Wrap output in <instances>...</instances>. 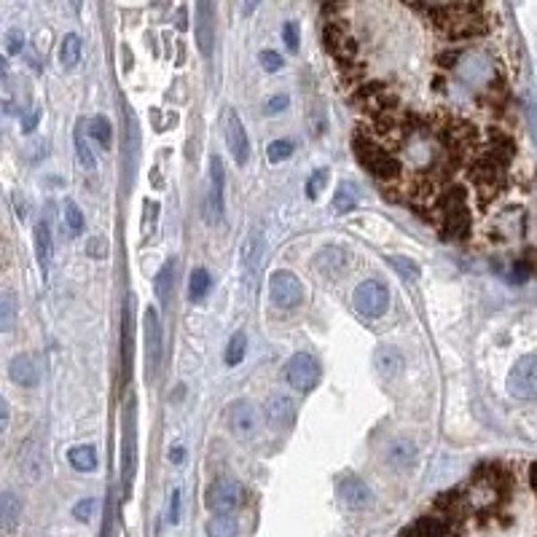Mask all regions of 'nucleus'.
Masks as SVG:
<instances>
[{"mask_svg": "<svg viewBox=\"0 0 537 537\" xmlns=\"http://www.w3.org/2000/svg\"><path fill=\"white\" fill-rule=\"evenodd\" d=\"M500 500H502V484L497 473H481L462 492L452 497V508L457 513H486L497 508Z\"/></svg>", "mask_w": 537, "mask_h": 537, "instance_id": "f257e3e1", "label": "nucleus"}, {"mask_svg": "<svg viewBox=\"0 0 537 537\" xmlns=\"http://www.w3.org/2000/svg\"><path fill=\"white\" fill-rule=\"evenodd\" d=\"M355 154H357V159L363 162V167H365L373 178H379V180H384V183L397 180V175H400V162H397L395 154L387 151L384 146H376V143H371V140L357 138Z\"/></svg>", "mask_w": 537, "mask_h": 537, "instance_id": "f03ea898", "label": "nucleus"}, {"mask_svg": "<svg viewBox=\"0 0 537 537\" xmlns=\"http://www.w3.org/2000/svg\"><path fill=\"white\" fill-rule=\"evenodd\" d=\"M441 215H444V228H446V236L452 239H462L468 236V228H470V212H468V199H465V191L462 188H452L441 202Z\"/></svg>", "mask_w": 537, "mask_h": 537, "instance_id": "7ed1b4c3", "label": "nucleus"}, {"mask_svg": "<svg viewBox=\"0 0 537 537\" xmlns=\"http://www.w3.org/2000/svg\"><path fill=\"white\" fill-rule=\"evenodd\" d=\"M352 304L357 309V315L368 317V320H379L381 315H387L389 307V293L379 280H365L355 288Z\"/></svg>", "mask_w": 537, "mask_h": 537, "instance_id": "20e7f679", "label": "nucleus"}, {"mask_svg": "<svg viewBox=\"0 0 537 537\" xmlns=\"http://www.w3.org/2000/svg\"><path fill=\"white\" fill-rule=\"evenodd\" d=\"M268 296H272V304L280 309H296L304 301V285L293 272H275L268 277Z\"/></svg>", "mask_w": 537, "mask_h": 537, "instance_id": "39448f33", "label": "nucleus"}, {"mask_svg": "<svg viewBox=\"0 0 537 537\" xmlns=\"http://www.w3.org/2000/svg\"><path fill=\"white\" fill-rule=\"evenodd\" d=\"M320 376H323V368H320L317 357H312V355H307V352L293 355V357L288 360V365H285V381H288L293 389H299V392L315 389L317 381H320Z\"/></svg>", "mask_w": 537, "mask_h": 537, "instance_id": "423d86ee", "label": "nucleus"}, {"mask_svg": "<svg viewBox=\"0 0 537 537\" xmlns=\"http://www.w3.org/2000/svg\"><path fill=\"white\" fill-rule=\"evenodd\" d=\"M508 392L518 400L537 397V357L534 355L516 360V365L508 373Z\"/></svg>", "mask_w": 537, "mask_h": 537, "instance_id": "0eeeda50", "label": "nucleus"}, {"mask_svg": "<svg viewBox=\"0 0 537 537\" xmlns=\"http://www.w3.org/2000/svg\"><path fill=\"white\" fill-rule=\"evenodd\" d=\"M242 500H244V489L234 478H218L204 494V502L212 513H234L242 505Z\"/></svg>", "mask_w": 537, "mask_h": 537, "instance_id": "6e6552de", "label": "nucleus"}, {"mask_svg": "<svg viewBox=\"0 0 537 537\" xmlns=\"http://www.w3.org/2000/svg\"><path fill=\"white\" fill-rule=\"evenodd\" d=\"M452 65H454L460 81L468 86H481V84H489L494 78V68H492L489 57H484L478 52L457 54V60H452Z\"/></svg>", "mask_w": 537, "mask_h": 537, "instance_id": "1a4fd4ad", "label": "nucleus"}, {"mask_svg": "<svg viewBox=\"0 0 537 537\" xmlns=\"http://www.w3.org/2000/svg\"><path fill=\"white\" fill-rule=\"evenodd\" d=\"M223 138H226V146H228V154L234 156V162L236 164H247V159H250V140H247V132H244L242 118L231 108L223 110Z\"/></svg>", "mask_w": 537, "mask_h": 537, "instance_id": "9d476101", "label": "nucleus"}, {"mask_svg": "<svg viewBox=\"0 0 537 537\" xmlns=\"http://www.w3.org/2000/svg\"><path fill=\"white\" fill-rule=\"evenodd\" d=\"M143 333H146V357H148V376L154 379L162 368V349H164V336H162V320L156 309H146L143 317Z\"/></svg>", "mask_w": 537, "mask_h": 537, "instance_id": "9b49d317", "label": "nucleus"}, {"mask_svg": "<svg viewBox=\"0 0 537 537\" xmlns=\"http://www.w3.org/2000/svg\"><path fill=\"white\" fill-rule=\"evenodd\" d=\"M196 22H194V36L202 57H210L215 49V4L212 0H196Z\"/></svg>", "mask_w": 537, "mask_h": 537, "instance_id": "f8f14e48", "label": "nucleus"}, {"mask_svg": "<svg viewBox=\"0 0 537 537\" xmlns=\"http://www.w3.org/2000/svg\"><path fill=\"white\" fill-rule=\"evenodd\" d=\"M228 428L236 438H250L258 430V409L250 400H236L228 409Z\"/></svg>", "mask_w": 537, "mask_h": 537, "instance_id": "ddd939ff", "label": "nucleus"}, {"mask_svg": "<svg viewBox=\"0 0 537 537\" xmlns=\"http://www.w3.org/2000/svg\"><path fill=\"white\" fill-rule=\"evenodd\" d=\"M9 379L20 387H36L41 381V360L30 352H20L9 363Z\"/></svg>", "mask_w": 537, "mask_h": 537, "instance_id": "4468645a", "label": "nucleus"}, {"mask_svg": "<svg viewBox=\"0 0 537 537\" xmlns=\"http://www.w3.org/2000/svg\"><path fill=\"white\" fill-rule=\"evenodd\" d=\"M266 422L275 430H291L296 422V406L288 395H272L266 403Z\"/></svg>", "mask_w": 537, "mask_h": 537, "instance_id": "2eb2a0df", "label": "nucleus"}, {"mask_svg": "<svg viewBox=\"0 0 537 537\" xmlns=\"http://www.w3.org/2000/svg\"><path fill=\"white\" fill-rule=\"evenodd\" d=\"M339 497H341L344 505L352 508V510H363V508H368L371 500H373L368 484H365L363 478H357V476H344V478L339 481Z\"/></svg>", "mask_w": 537, "mask_h": 537, "instance_id": "dca6fc26", "label": "nucleus"}, {"mask_svg": "<svg viewBox=\"0 0 537 537\" xmlns=\"http://www.w3.org/2000/svg\"><path fill=\"white\" fill-rule=\"evenodd\" d=\"M223 188H226V170H223V162L220 156H212L210 159V194H207V207L212 210L215 220L223 218Z\"/></svg>", "mask_w": 537, "mask_h": 537, "instance_id": "f3484780", "label": "nucleus"}, {"mask_svg": "<svg viewBox=\"0 0 537 537\" xmlns=\"http://www.w3.org/2000/svg\"><path fill=\"white\" fill-rule=\"evenodd\" d=\"M373 365L381 379H397L403 373L406 360H403V352L397 347H379L373 352Z\"/></svg>", "mask_w": 537, "mask_h": 537, "instance_id": "a211bd4d", "label": "nucleus"}, {"mask_svg": "<svg viewBox=\"0 0 537 537\" xmlns=\"http://www.w3.org/2000/svg\"><path fill=\"white\" fill-rule=\"evenodd\" d=\"M260 258H263V236L258 234V231H252L247 239H244V244H242V255H239V260H242V275H244V280H250L255 272H258V266H260Z\"/></svg>", "mask_w": 537, "mask_h": 537, "instance_id": "6ab92c4d", "label": "nucleus"}, {"mask_svg": "<svg viewBox=\"0 0 537 537\" xmlns=\"http://www.w3.org/2000/svg\"><path fill=\"white\" fill-rule=\"evenodd\" d=\"M325 46L336 60H352L355 57V44L349 33L341 25H328L325 28Z\"/></svg>", "mask_w": 537, "mask_h": 537, "instance_id": "aec40b11", "label": "nucleus"}, {"mask_svg": "<svg viewBox=\"0 0 537 537\" xmlns=\"http://www.w3.org/2000/svg\"><path fill=\"white\" fill-rule=\"evenodd\" d=\"M20 521H22V502L14 492L6 489L4 494H0V524H4V532L14 534Z\"/></svg>", "mask_w": 537, "mask_h": 537, "instance_id": "412c9836", "label": "nucleus"}, {"mask_svg": "<svg viewBox=\"0 0 537 537\" xmlns=\"http://www.w3.org/2000/svg\"><path fill=\"white\" fill-rule=\"evenodd\" d=\"M36 255H38V263L44 268V277L52 266V255H54V239H52V228H49V220H38L36 223Z\"/></svg>", "mask_w": 537, "mask_h": 537, "instance_id": "4be33fe9", "label": "nucleus"}, {"mask_svg": "<svg viewBox=\"0 0 537 537\" xmlns=\"http://www.w3.org/2000/svg\"><path fill=\"white\" fill-rule=\"evenodd\" d=\"M414 460H417V446L412 444V441H392L389 444V449H387V462L392 465V468H397V470H406V468H412L414 465Z\"/></svg>", "mask_w": 537, "mask_h": 537, "instance_id": "5701e85b", "label": "nucleus"}, {"mask_svg": "<svg viewBox=\"0 0 537 537\" xmlns=\"http://www.w3.org/2000/svg\"><path fill=\"white\" fill-rule=\"evenodd\" d=\"M20 462H22V470L28 473V478H30V481H38V476H41V470H44V454H41L36 438H30V441L22 446Z\"/></svg>", "mask_w": 537, "mask_h": 537, "instance_id": "b1692460", "label": "nucleus"}, {"mask_svg": "<svg viewBox=\"0 0 537 537\" xmlns=\"http://www.w3.org/2000/svg\"><path fill=\"white\" fill-rule=\"evenodd\" d=\"M81 54H84V41H81V36L68 33V36L62 38V44H60V65H62L65 70H73V68H78Z\"/></svg>", "mask_w": 537, "mask_h": 537, "instance_id": "393cba45", "label": "nucleus"}, {"mask_svg": "<svg viewBox=\"0 0 537 537\" xmlns=\"http://www.w3.org/2000/svg\"><path fill=\"white\" fill-rule=\"evenodd\" d=\"M14 323H17V296L14 291H4L0 293V331L12 333Z\"/></svg>", "mask_w": 537, "mask_h": 537, "instance_id": "a878e982", "label": "nucleus"}, {"mask_svg": "<svg viewBox=\"0 0 537 537\" xmlns=\"http://www.w3.org/2000/svg\"><path fill=\"white\" fill-rule=\"evenodd\" d=\"M172 283H175V263L172 260H167L164 266H162V272L156 275V299H159V304L162 307H167L170 304V293H172Z\"/></svg>", "mask_w": 537, "mask_h": 537, "instance_id": "bb28decb", "label": "nucleus"}, {"mask_svg": "<svg viewBox=\"0 0 537 537\" xmlns=\"http://www.w3.org/2000/svg\"><path fill=\"white\" fill-rule=\"evenodd\" d=\"M68 460L81 473H89V470L97 468V452H94V446H73L70 454H68Z\"/></svg>", "mask_w": 537, "mask_h": 537, "instance_id": "cd10ccee", "label": "nucleus"}, {"mask_svg": "<svg viewBox=\"0 0 537 537\" xmlns=\"http://www.w3.org/2000/svg\"><path fill=\"white\" fill-rule=\"evenodd\" d=\"M387 263L395 268V272L403 277V280H420V275H422V268H420V263L417 260H412V258H406V255H387Z\"/></svg>", "mask_w": 537, "mask_h": 537, "instance_id": "c85d7f7f", "label": "nucleus"}, {"mask_svg": "<svg viewBox=\"0 0 537 537\" xmlns=\"http://www.w3.org/2000/svg\"><path fill=\"white\" fill-rule=\"evenodd\" d=\"M409 4L438 17V14H444V12H449V9H457V6H473L476 0H409Z\"/></svg>", "mask_w": 537, "mask_h": 537, "instance_id": "c756f323", "label": "nucleus"}, {"mask_svg": "<svg viewBox=\"0 0 537 537\" xmlns=\"http://www.w3.org/2000/svg\"><path fill=\"white\" fill-rule=\"evenodd\" d=\"M355 207H357V188L352 183H341L333 196V210L344 215V212H352Z\"/></svg>", "mask_w": 537, "mask_h": 537, "instance_id": "7c9ffc66", "label": "nucleus"}, {"mask_svg": "<svg viewBox=\"0 0 537 537\" xmlns=\"http://www.w3.org/2000/svg\"><path fill=\"white\" fill-rule=\"evenodd\" d=\"M62 220H65V228L70 231V236H81L84 234V226H86V220H84V212H81V207L73 202V199H68L65 202V210H62Z\"/></svg>", "mask_w": 537, "mask_h": 537, "instance_id": "2f4dec72", "label": "nucleus"}, {"mask_svg": "<svg viewBox=\"0 0 537 537\" xmlns=\"http://www.w3.org/2000/svg\"><path fill=\"white\" fill-rule=\"evenodd\" d=\"M236 521L231 513H215V518L207 524V537H234Z\"/></svg>", "mask_w": 537, "mask_h": 537, "instance_id": "473e14b6", "label": "nucleus"}, {"mask_svg": "<svg viewBox=\"0 0 537 537\" xmlns=\"http://www.w3.org/2000/svg\"><path fill=\"white\" fill-rule=\"evenodd\" d=\"M210 285H212V280H210V272H207V268H194L191 283H188L191 301H202V299L210 293Z\"/></svg>", "mask_w": 537, "mask_h": 537, "instance_id": "72a5a7b5", "label": "nucleus"}, {"mask_svg": "<svg viewBox=\"0 0 537 537\" xmlns=\"http://www.w3.org/2000/svg\"><path fill=\"white\" fill-rule=\"evenodd\" d=\"M244 352H247V336L242 331H236L226 347V365H239L244 360Z\"/></svg>", "mask_w": 537, "mask_h": 537, "instance_id": "f704fd0d", "label": "nucleus"}, {"mask_svg": "<svg viewBox=\"0 0 537 537\" xmlns=\"http://www.w3.org/2000/svg\"><path fill=\"white\" fill-rule=\"evenodd\" d=\"M89 134L102 146V148H110V140H113V129H110V121L105 116H97L92 118L89 124Z\"/></svg>", "mask_w": 537, "mask_h": 537, "instance_id": "c9c22d12", "label": "nucleus"}, {"mask_svg": "<svg viewBox=\"0 0 537 537\" xmlns=\"http://www.w3.org/2000/svg\"><path fill=\"white\" fill-rule=\"evenodd\" d=\"M266 156H268V162H272V164H280V162H285V159L293 156V143H291V140H275V143H268Z\"/></svg>", "mask_w": 537, "mask_h": 537, "instance_id": "e433bc0d", "label": "nucleus"}, {"mask_svg": "<svg viewBox=\"0 0 537 537\" xmlns=\"http://www.w3.org/2000/svg\"><path fill=\"white\" fill-rule=\"evenodd\" d=\"M76 154H78V162H81L84 170H94V154H92V148L84 140L81 126H76Z\"/></svg>", "mask_w": 537, "mask_h": 537, "instance_id": "4c0bfd02", "label": "nucleus"}, {"mask_svg": "<svg viewBox=\"0 0 537 537\" xmlns=\"http://www.w3.org/2000/svg\"><path fill=\"white\" fill-rule=\"evenodd\" d=\"M97 510H100V500H97V497H86V500H78V502H76L73 516H76L78 521H92V518L97 516Z\"/></svg>", "mask_w": 537, "mask_h": 537, "instance_id": "58836bf2", "label": "nucleus"}, {"mask_svg": "<svg viewBox=\"0 0 537 537\" xmlns=\"http://www.w3.org/2000/svg\"><path fill=\"white\" fill-rule=\"evenodd\" d=\"M22 49H25V33L22 30H9L6 33V54L9 57H17V54H22Z\"/></svg>", "mask_w": 537, "mask_h": 537, "instance_id": "ea45409f", "label": "nucleus"}, {"mask_svg": "<svg viewBox=\"0 0 537 537\" xmlns=\"http://www.w3.org/2000/svg\"><path fill=\"white\" fill-rule=\"evenodd\" d=\"M258 62H260V68H263L266 73H277V70L283 68V57H280L277 52H272V49H266V52H260Z\"/></svg>", "mask_w": 537, "mask_h": 537, "instance_id": "a19ab883", "label": "nucleus"}, {"mask_svg": "<svg viewBox=\"0 0 537 537\" xmlns=\"http://www.w3.org/2000/svg\"><path fill=\"white\" fill-rule=\"evenodd\" d=\"M325 180H328V170H317L312 178H309V183H307V196L315 202L317 196H320V191L325 188Z\"/></svg>", "mask_w": 537, "mask_h": 537, "instance_id": "79ce46f5", "label": "nucleus"}, {"mask_svg": "<svg viewBox=\"0 0 537 537\" xmlns=\"http://www.w3.org/2000/svg\"><path fill=\"white\" fill-rule=\"evenodd\" d=\"M283 41H285L288 52H299V33H296V25H293V22H285V28H283Z\"/></svg>", "mask_w": 537, "mask_h": 537, "instance_id": "37998d69", "label": "nucleus"}, {"mask_svg": "<svg viewBox=\"0 0 537 537\" xmlns=\"http://www.w3.org/2000/svg\"><path fill=\"white\" fill-rule=\"evenodd\" d=\"M167 518H170V524L180 521V489H175L172 497H170V513H167Z\"/></svg>", "mask_w": 537, "mask_h": 537, "instance_id": "c03bdc74", "label": "nucleus"}, {"mask_svg": "<svg viewBox=\"0 0 537 537\" xmlns=\"http://www.w3.org/2000/svg\"><path fill=\"white\" fill-rule=\"evenodd\" d=\"M285 108H288V97L285 94H277V97H272V100L266 102V113H280Z\"/></svg>", "mask_w": 537, "mask_h": 537, "instance_id": "a18cd8bd", "label": "nucleus"}, {"mask_svg": "<svg viewBox=\"0 0 537 537\" xmlns=\"http://www.w3.org/2000/svg\"><path fill=\"white\" fill-rule=\"evenodd\" d=\"M22 121H25V124H22V132H25V134H33L36 126H38V121H41V110H33V113L25 116Z\"/></svg>", "mask_w": 537, "mask_h": 537, "instance_id": "49530a36", "label": "nucleus"}, {"mask_svg": "<svg viewBox=\"0 0 537 537\" xmlns=\"http://www.w3.org/2000/svg\"><path fill=\"white\" fill-rule=\"evenodd\" d=\"M9 420H12V409H9V400H0V430H9Z\"/></svg>", "mask_w": 537, "mask_h": 537, "instance_id": "de8ad7c7", "label": "nucleus"}, {"mask_svg": "<svg viewBox=\"0 0 537 537\" xmlns=\"http://www.w3.org/2000/svg\"><path fill=\"white\" fill-rule=\"evenodd\" d=\"M14 202H17V218H28V199L25 196H20V194H14Z\"/></svg>", "mask_w": 537, "mask_h": 537, "instance_id": "09e8293b", "label": "nucleus"}, {"mask_svg": "<svg viewBox=\"0 0 537 537\" xmlns=\"http://www.w3.org/2000/svg\"><path fill=\"white\" fill-rule=\"evenodd\" d=\"M89 247H92L89 255H94V258H102V255H105V252L100 250V247H102V239H100V236H94V239L89 242Z\"/></svg>", "mask_w": 537, "mask_h": 537, "instance_id": "8fccbe9b", "label": "nucleus"}, {"mask_svg": "<svg viewBox=\"0 0 537 537\" xmlns=\"http://www.w3.org/2000/svg\"><path fill=\"white\" fill-rule=\"evenodd\" d=\"M260 6V0H244V4H242V14L244 17H252V12Z\"/></svg>", "mask_w": 537, "mask_h": 537, "instance_id": "3c124183", "label": "nucleus"}, {"mask_svg": "<svg viewBox=\"0 0 537 537\" xmlns=\"http://www.w3.org/2000/svg\"><path fill=\"white\" fill-rule=\"evenodd\" d=\"M183 457H186V452H183L180 446H175V449L170 452V460H172V462H183Z\"/></svg>", "mask_w": 537, "mask_h": 537, "instance_id": "603ef678", "label": "nucleus"}, {"mask_svg": "<svg viewBox=\"0 0 537 537\" xmlns=\"http://www.w3.org/2000/svg\"><path fill=\"white\" fill-rule=\"evenodd\" d=\"M532 484H534V489H537V465L532 468Z\"/></svg>", "mask_w": 537, "mask_h": 537, "instance_id": "864d4df0", "label": "nucleus"}]
</instances>
